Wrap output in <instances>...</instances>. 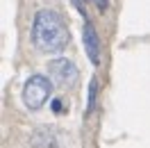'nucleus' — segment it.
Masks as SVG:
<instances>
[{"mask_svg": "<svg viewBox=\"0 0 150 148\" xmlns=\"http://www.w3.org/2000/svg\"><path fill=\"white\" fill-rule=\"evenodd\" d=\"M96 5H98V9H107V0H96Z\"/></svg>", "mask_w": 150, "mask_h": 148, "instance_id": "423d86ee", "label": "nucleus"}, {"mask_svg": "<svg viewBox=\"0 0 150 148\" xmlns=\"http://www.w3.org/2000/svg\"><path fill=\"white\" fill-rule=\"evenodd\" d=\"M48 73H50V80L57 82L59 87H73L77 82V66L66 59V57H57L48 64Z\"/></svg>", "mask_w": 150, "mask_h": 148, "instance_id": "7ed1b4c3", "label": "nucleus"}, {"mask_svg": "<svg viewBox=\"0 0 150 148\" xmlns=\"http://www.w3.org/2000/svg\"><path fill=\"white\" fill-rule=\"evenodd\" d=\"M50 130H37L34 132V137H32V146L34 148H55L57 146V139L55 134H48Z\"/></svg>", "mask_w": 150, "mask_h": 148, "instance_id": "39448f33", "label": "nucleus"}, {"mask_svg": "<svg viewBox=\"0 0 150 148\" xmlns=\"http://www.w3.org/2000/svg\"><path fill=\"white\" fill-rule=\"evenodd\" d=\"M68 41H71V32L57 11H37L34 23H32V43L37 46V50L48 53V55H57L68 46Z\"/></svg>", "mask_w": 150, "mask_h": 148, "instance_id": "f257e3e1", "label": "nucleus"}, {"mask_svg": "<svg viewBox=\"0 0 150 148\" xmlns=\"http://www.w3.org/2000/svg\"><path fill=\"white\" fill-rule=\"evenodd\" d=\"M50 91H52V82L48 80L46 75H32V78H28V82L23 87V102H25V107L32 112L41 110L48 102V98H50Z\"/></svg>", "mask_w": 150, "mask_h": 148, "instance_id": "f03ea898", "label": "nucleus"}, {"mask_svg": "<svg viewBox=\"0 0 150 148\" xmlns=\"http://www.w3.org/2000/svg\"><path fill=\"white\" fill-rule=\"evenodd\" d=\"M84 48L89 59L93 64H100V41H98V34L91 23H84Z\"/></svg>", "mask_w": 150, "mask_h": 148, "instance_id": "20e7f679", "label": "nucleus"}]
</instances>
